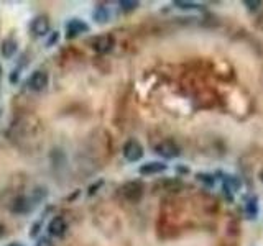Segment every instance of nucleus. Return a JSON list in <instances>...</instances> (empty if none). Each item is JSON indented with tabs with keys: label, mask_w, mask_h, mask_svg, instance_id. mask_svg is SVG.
Listing matches in <instances>:
<instances>
[{
	"label": "nucleus",
	"mask_w": 263,
	"mask_h": 246,
	"mask_svg": "<svg viewBox=\"0 0 263 246\" xmlns=\"http://www.w3.org/2000/svg\"><path fill=\"white\" fill-rule=\"evenodd\" d=\"M240 189V181L234 176L224 177V191L225 192H237Z\"/></svg>",
	"instance_id": "obj_13"
},
{
	"label": "nucleus",
	"mask_w": 263,
	"mask_h": 246,
	"mask_svg": "<svg viewBox=\"0 0 263 246\" xmlns=\"http://www.w3.org/2000/svg\"><path fill=\"white\" fill-rule=\"evenodd\" d=\"M41 225H43V220H40V222H37V223L33 225L32 232H30V237H32V238L38 237V233H40V228H41Z\"/></svg>",
	"instance_id": "obj_24"
},
{
	"label": "nucleus",
	"mask_w": 263,
	"mask_h": 246,
	"mask_svg": "<svg viewBox=\"0 0 263 246\" xmlns=\"http://www.w3.org/2000/svg\"><path fill=\"white\" fill-rule=\"evenodd\" d=\"M118 5H120V8L123 12H133L135 8L140 7V3H138L137 0H120Z\"/></svg>",
	"instance_id": "obj_15"
},
{
	"label": "nucleus",
	"mask_w": 263,
	"mask_h": 246,
	"mask_svg": "<svg viewBox=\"0 0 263 246\" xmlns=\"http://www.w3.org/2000/svg\"><path fill=\"white\" fill-rule=\"evenodd\" d=\"M58 41H59V32H53V33H50V40L46 41V46L51 48V46L56 44Z\"/></svg>",
	"instance_id": "obj_21"
},
{
	"label": "nucleus",
	"mask_w": 263,
	"mask_h": 246,
	"mask_svg": "<svg viewBox=\"0 0 263 246\" xmlns=\"http://www.w3.org/2000/svg\"><path fill=\"white\" fill-rule=\"evenodd\" d=\"M174 5H176L178 8H181V10H194V8H199L198 3H194V2H184V0H176V2H174Z\"/></svg>",
	"instance_id": "obj_17"
},
{
	"label": "nucleus",
	"mask_w": 263,
	"mask_h": 246,
	"mask_svg": "<svg viewBox=\"0 0 263 246\" xmlns=\"http://www.w3.org/2000/svg\"><path fill=\"white\" fill-rule=\"evenodd\" d=\"M245 212L249 213L250 218H255V215L259 213V199L250 197L245 204Z\"/></svg>",
	"instance_id": "obj_14"
},
{
	"label": "nucleus",
	"mask_w": 263,
	"mask_h": 246,
	"mask_svg": "<svg viewBox=\"0 0 263 246\" xmlns=\"http://www.w3.org/2000/svg\"><path fill=\"white\" fill-rule=\"evenodd\" d=\"M196 179H198V181H201V182H204V184H208L209 187L214 186V177L210 176V174L199 172V174H196Z\"/></svg>",
	"instance_id": "obj_18"
},
{
	"label": "nucleus",
	"mask_w": 263,
	"mask_h": 246,
	"mask_svg": "<svg viewBox=\"0 0 263 246\" xmlns=\"http://www.w3.org/2000/svg\"><path fill=\"white\" fill-rule=\"evenodd\" d=\"M30 30H32V33L35 37H46V35H50V30H51V23L46 15H37L32 23H30Z\"/></svg>",
	"instance_id": "obj_7"
},
{
	"label": "nucleus",
	"mask_w": 263,
	"mask_h": 246,
	"mask_svg": "<svg viewBox=\"0 0 263 246\" xmlns=\"http://www.w3.org/2000/svg\"><path fill=\"white\" fill-rule=\"evenodd\" d=\"M92 18H94V22L96 23H99V25H104L109 22V18H110V12H109V8L104 7V5H97L96 10L92 12Z\"/></svg>",
	"instance_id": "obj_12"
},
{
	"label": "nucleus",
	"mask_w": 263,
	"mask_h": 246,
	"mask_svg": "<svg viewBox=\"0 0 263 246\" xmlns=\"http://www.w3.org/2000/svg\"><path fill=\"white\" fill-rule=\"evenodd\" d=\"M35 246H54V243H53V240H51L50 237H40L37 240V245H35Z\"/></svg>",
	"instance_id": "obj_20"
},
{
	"label": "nucleus",
	"mask_w": 263,
	"mask_h": 246,
	"mask_svg": "<svg viewBox=\"0 0 263 246\" xmlns=\"http://www.w3.org/2000/svg\"><path fill=\"white\" fill-rule=\"evenodd\" d=\"M113 44H115V40H113L112 35H101V37H96L91 41L92 49L99 54H105V53H109V51H112Z\"/></svg>",
	"instance_id": "obj_8"
},
{
	"label": "nucleus",
	"mask_w": 263,
	"mask_h": 246,
	"mask_svg": "<svg viewBox=\"0 0 263 246\" xmlns=\"http://www.w3.org/2000/svg\"><path fill=\"white\" fill-rule=\"evenodd\" d=\"M46 196H48V191H46V187H37L33 191V201L37 202V204H40L43 199H46Z\"/></svg>",
	"instance_id": "obj_16"
},
{
	"label": "nucleus",
	"mask_w": 263,
	"mask_h": 246,
	"mask_svg": "<svg viewBox=\"0 0 263 246\" xmlns=\"http://www.w3.org/2000/svg\"><path fill=\"white\" fill-rule=\"evenodd\" d=\"M123 158L130 163H137L143 158V146L140 145V141L135 138H130L128 141H125V145L122 148Z\"/></svg>",
	"instance_id": "obj_3"
},
{
	"label": "nucleus",
	"mask_w": 263,
	"mask_h": 246,
	"mask_svg": "<svg viewBox=\"0 0 263 246\" xmlns=\"http://www.w3.org/2000/svg\"><path fill=\"white\" fill-rule=\"evenodd\" d=\"M37 205L38 204L33 201V197L18 196L10 202V212L15 215H27V213H32Z\"/></svg>",
	"instance_id": "obj_1"
},
{
	"label": "nucleus",
	"mask_w": 263,
	"mask_h": 246,
	"mask_svg": "<svg viewBox=\"0 0 263 246\" xmlns=\"http://www.w3.org/2000/svg\"><path fill=\"white\" fill-rule=\"evenodd\" d=\"M259 177H260V181L263 182V167H262V171H260V174H259Z\"/></svg>",
	"instance_id": "obj_26"
},
{
	"label": "nucleus",
	"mask_w": 263,
	"mask_h": 246,
	"mask_svg": "<svg viewBox=\"0 0 263 246\" xmlns=\"http://www.w3.org/2000/svg\"><path fill=\"white\" fill-rule=\"evenodd\" d=\"M50 84V76L46 71H33L32 76L28 78L27 81V85H28V89L30 90H33V92H43L46 87H48Z\"/></svg>",
	"instance_id": "obj_4"
},
{
	"label": "nucleus",
	"mask_w": 263,
	"mask_h": 246,
	"mask_svg": "<svg viewBox=\"0 0 263 246\" xmlns=\"http://www.w3.org/2000/svg\"><path fill=\"white\" fill-rule=\"evenodd\" d=\"M66 232H68V223H66V220L61 217V215H56L50 220L48 223V233L50 237H54V238H63Z\"/></svg>",
	"instance_id": "obj_9"
},
{
	"label": "nucleus",
	"mask_w": 263,
	"mask_h": 246,
	"mask_svg": "<svg viewBox=\"0 0 263 246\" xmlns=\"http://www.w3.org/2000/svg\"><path fill=\"white\" fill-rule=\"evenodd\" d=\"M3 233H5V228H3V225H2V223H0V238H2V237H3Z\"/></svg>",
	"instance_id": "obj_25"
},
{
	"label": "nucleus",
	"mask_w": 263,
	"mask_h": 246,
	"mask_svg": "<svg viewBox=\"0 0 263 246\" xmlns=\"http://www.w3.org/2000/svg\"><path fill=\"white\" fill-rule=\"evenodd\" d=\"M168 169V166L164 163H159V161H150V163H145L142 164L140 169H138V172L142 174V176H153V174H161Z\"/></svg>",
	"instance_id": "obj_10"
},
{
	"label": "nucleus",
	"mask_w": 263,
	"mask_h": 246,
	"mask_svg": "<svg viewBox=\"0 0 263 246\" xmlns=\"http://www.w3.org/2000/svg\"><path fill=\"white\" fill-rule=\"evenodd\" d=\"M244 7L249 8L250 12H257L262 7V2L260 0H244Z\"/></svg>",
	"instance_id": "obj_19"
},
{
	"label": "nucleus",
	"mask_w": 263,
	"mask_h": 246,
	"mask_svg": "<svg viewBox=\"0 0 263 246\" xmlns=\"http://www.w3.org/2000/svg\"><path fill=\"white\" fill-rule=\"evenodd\" d=\"M155 151H157V155H159L164 160H173V158H178L179 156V146L174 143L173 140H163L161 143H158L157 148H155Z\"/></svg>",
	"instance_id": "obj_6"
},
{
	"label": "nucleus",
	"mask_w": 263,
	"mask_h": 246,
	"mask_svg": "<svg viewBox=\"0 0 263 246\" xmlns=\"http://www.w3.org/2000/svg\"><path fill=\"white\" fill-rule=\"evenodd\" d=\"M120 194L125 201L132 202V204L140 202L143 197V184L140 181H130V182L123 184L120 187Z\"/></svg>",
	"instance_id": "obj_2"
},
{
	"label": "nucleus",
	"mask_w": 263,
	"mask_h": 246,
	"mask_svg": "<svg viewBox=\"0 0 263 246\" xmlns=\"http://www.w3.org/2000/svg\"><path fill=\"white\" fill-rule=\"evenodd\" d=\"M8 246H25V245H22V243H10Z\"/></svg>",
	"instance_id": "obj_27"
},
{
	"label": "nucleus",
	"mask_w": 263,
	"mask_h": 246,
	"mask_svg": "<svg viewBox=\"0 0 263 246\" xmlns=\"http://www.w3.org/2000/svg\"><path fill=\"white\" fill-rule=\"evenodd\" d=\"M102 186H104V181H102V179H99V181H97L96 184H92V186L89 187V192H87V194H89V196L92 197L97 191H99V189H101Z\"/></svg>",
	"instance_id": "obj_22"
},
{
	"label": "nucleus",
	"mask_w": 263,
	"mask_h": 246,
	"mask_svg": "<svg viewBox=\"0 0 263 246\" xmlns=\"http://www.w3.org/2000/svg\"><path fill=\"white\" fill-rule=\"evenodd\" d=\"M17 51H18V43L15 40H12V38L3 40L2 44H0V54H2L5 59L13 58Z\"/></svg>",
	"instance_id": "obj_11"
},
{
	"label": "nucleus",
	"mask_w": 263,
	"mask_h": 246,
	"mask_svg": "<svg viewBox=\"0 0 263 246\" xmlns=\"http://www.w3.org/2000/svg\"><path fill=\"white\" fill-rule=\"evenodd\" d=\"M8 81H10V84H17V82L20 81V69H13L12 73H10V78H8Z\"/></svg>",
	"instance_id": "obj_23"
},
{
	"label": "nucleus",
	"mask_w": 263,
	"mask_h": 246,
	"mask_svg": "<svg viewBox=\"0 0 263 246\" xmlns=\"http://www.w3.org/2000/svg\"><path fill=\"white\" fill-rule=\"evenodd\" d=\"M91 30V27L87 25L84 20L81 18H71L68 23H66V38L68 40H74L79 37L81 33H87Z\"/></svg>",
	"instance_id": "obj_5"
},
{
	"label": "nucleus",
	"mask_w": 263,
	"mask_h": 246,
	"mask_svg": "<svg viewBox=\"0 0 263 246\" xmlns=\"http://www.w3.org/2000/svg\"><path fill=\"white\" fill-rule=\"evenodd\" d=\"M2 74H3V69H2V66H0V79H2Z\"/></svg>",
	"instance_id": "obj_28"
}]
</instances>
